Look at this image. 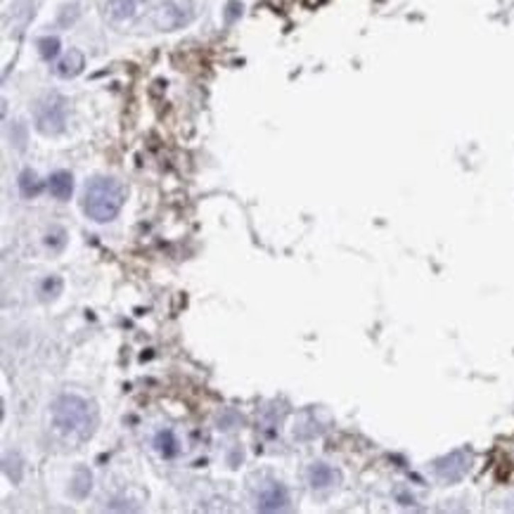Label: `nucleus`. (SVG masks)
I'll list each match as a JSON object with an SVG mask.
<instances>
[{"mask_svg": "<svg viewBox=\"0 0 514 514\" xmlns=\"http://www.w3.org/2000/svg\"><path fill=\"white\" fill-rule=\"evenodd\" d=\"M52 422L65 436L86 441L97 427V408L83 396L65 393L52 403Z\"/></svg>", "mask_w": 514, "mask_h": 514, "instance_id": "obj_1", "label": "nucleus"}, {"mask_svg": "<svg viewBox=\"0 0 514 514\" xmlns=\"http://www.w3.org/2000/svg\"><path fill=\"white\" fill-rule=\"evenodd\" d=\"M123 201H126V187L116 178L97 176L90 178L83 192V211L95 223H109L119 216Z\"/></svg>", "mask_w": 514, "mask_h": 514, "instance_id": "obj_2", "label": "nucleus"}, {"mask_svg": "<svg viewBox=\"0 0 514 514\" xmlns=\"http://www.w3.org/2000/svg\"><path fill=\"white\" fill-rule=\"evenodd\" d=\"M69 105L57 93L45 95L36 107V128L43 135H60L67 126Z\"/></svg>", "mask_w": 514, "mask_h": 514, "instance_id": "obj_3", "label": "nucleus"}, {"mask_svg": "<svg viewBox=\"0 0 514 514\" xmlns=\"http://www.w3.org/2000/svg\"><path fill=\"white\" fill-rule=\"evenodd\" d=\"M194 17L192 0H162L157 10V24L164 31H176L180 26L190 24Z\"/></svg>", "mask_w": 514, "mask_h": 514, "instance_id": "obj_4", "label": "nucleus"}, {"mask_svg": "<svg viewBox=\"0 0 514 514\" xmlns=\"http://www.w3.org/2000/svg\"><path fill=\"white\" fill-rule=\"evenodd\" d=\"M469 464H471V453L467 448H457L453 453L434 460V471L441 481L457 484V481H462L464 474L469 471Z\"/></svg>", "mask_w": 514, "mask_h": 514, "instance_id": "obj_5", "label": "nucleus"}, {"mask_svg": "<svg viewBox=\"0 0 514 514\" xmlns=\"http://www.w3.org/2000/svg\"><path fill=\"white\" fill-rule=\"evenodd\" d=\"M287 503H289L287 488L280 481H266L259 488V493H256V507L261 512H277L282 507H287Z\"/></svg>", "mask_w": 514, "mask_h": 514, "instance_id": "obj_6", "label": "nucleus"}, {"mask_svg": "<svg viewBox=\"0 0 514 514\" xmlns=\"http://www.w3.org/2000/svg\"><path fill=\"white\" fill-rule=\"evenodd\" d=\"M339 481H342V476H339V471L335 467H330V464L313 462L308 467V484L313 486V488H330V486H337Z\"/></svg>", "mask_w": 514, "mask_h": 514, "instance_id": "obj_7", "label": "nucleus"}, {"mask_svg": "<svg viewBox=\"0 0 514 514\" xmlns=\"http://www.w3.org/2000/svg\"><path fill=\"white\" fill-rule=\"evenodd\" d=\"M48 187H50V194L55 199L67 201L74 192V178L69 171H55L50 178H48Z\"/></svg>", "mask_w": 514, "mask_h": 514, "instance_id": "obj_8", "label": "nucleus"}, {"mask_svg": "<svg viewBox=\"0 0 514 514\" xmlns=\"http://www.w3.org/2000/svg\"><path fill=\"white\" fill-rule=\"evenodd\" d=\"M143 3L145 0H107V12L114 22H126L138 15Z\"/></svg>", "mask_w": 514, "mask_h": 514, "instance_id": "obj_9", "label": "nucleus"}, {"mask_svg": "<svg viewBox=\"0 0 514 514\" xmlns=\"http://www.w3.org/2000/svg\"><path fill=\"white\" fill-rule=\"evenodd\" d=\"M83 67H86V57H83L81 50H69L65 57L60 60L57 65V74L62 79H74V76H79L83 72Z\"/></svg>", "mask_w": 514, "mask_h": 514, "instance_id": "obj_10", "label": "nucleus"}, {"mask_svg": "<svg viewBox=\"0 0 514 514\" xmlns=\"http://www.w3.org/2000/svg\"><path fill=\"white\" fill-rule=\"evenodd\" d=\"M17 185H19V192H22V197H26V199L38 197V192L43 190V180H40L38 173L31 171V169H24L22 173H19Z\"/></svg>", "mask_w": 514, "mask_h": 514, "instance_id": "obj_11", "label": "nucleus"}, {"mask_svg": "<svg viewBox=\"0 0 514 514\" xmlns=\"http://www.w3.org/2000/svg\"><path fill=\"white\" fill-rule=\"evenodd\" d=\"M155 446H157V453L162 457H166V460H171V457L178 455V441H176V436H173L171 429H162V432H157Z\"/></svg>", "mask_w": 514, "mask_h": 514, "instance_id": "obj_12", "label": "nucleus"}, {"mask_svg": "<svg viewBox=\"0 0 514 514\" xmlns=\"http://www.w3.org/2000/svg\"><path fill=\"white\" fill-rule=\"evenodd\" d=\"M90 481H93V476H90V471L88 469H76V474H74V481H72V496L74 498H79L83 500L90 493Z\"/></svg>", "mask_w": 514, "mask_h": 514, "instance_id": "obj_13", "label": "nucleus"}, {"mask_svg": "<svg viewBox=\"0 0 514 514\" xmlns=\"http://www.w3.org/2000/svg\"><path fill=\"white\" fill-rule=\"evenodd\" d=\"M45 245L52 249V252H62L67 245V233H65V228H60V225H52L50 230H48L45 235Z\"/></svg>", "mask_w": 514, "mask_h": 514, "instance_id": "obj_14", "label": "nucleus"}, {"mask_svg": "<svg viewBox=\"0 0 514 514\" xmlns=\"http://www.w3.org/2000/svg\"><path fill=\"white\" fill-rule=\"evenodd\" d=\"M38 52H40V57L43 60H55L60 55V38H55V36H45V38H40L38 40Z\"/></svg>", "mask_w": 514, "mask_h": 514, "instance_id": "obj_15", "label": "nucleus"}, {"mask_svg": "<svg viewBox=\"0 0 514 514\" xmlns=\"http://www.w3.org/2000/svg\"><path fill=\"white\" fill-rule=\"evenodd\" d=\"M60 291H62V280L57 275L45 277L43 284H40V294H43V298H55Z\"/></svg>", "mask_w": 514, "mask_h": 514, "instance_id": "obj_16", "label": "nucleus"}, {"mask_svg": "<svg viewBox=\"0 0 514 514\" xmlns=\"http://www.w3.org/2000/svg\"><path fill=\"white\" fill-rule=\"evenodd\" d=\"M5 474H8L15 484L22 479V462H19L17 455H12V460H10V455L5 457Z\"/></svg>", "mask_w": 514, "mask_h": 514, "instance_id": "obj_17", "label": "nucleus"}, {"mask_svg": "<svg viewBox=\"0 0 514 514\" xmlns=\"http://www.w3.org/2000/svg\"><path fill=\"white\" fill-rule=\"evenodd\" d=\"M238 15H242V5L238 3V0H230V3H228V12H225V19L228 22H233L235 17Z\"/></svg>", "mask_w": 514, "mask_h": 514, "instance_id": "obj_18", "label": "nucleus"}, {"mask_svg": "<svg viewBox=\"0 0 514 514\" xmlns=\"http://www.w3.org/2000/svg\"><path fill=\"white\" fill-rule=\"evenodd\" d=\"M306 5H311V8H315V5H320V3H325V0H303Z\"/></svg>", "mask_w": 514, "mask_h": 514, "instance_id": "obj_19", "label": "nucleus"}]
</instances>
